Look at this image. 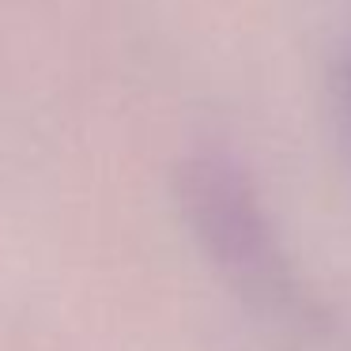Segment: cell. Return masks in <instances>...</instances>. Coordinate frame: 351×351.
I'll return each mask as SVG.
<instances>
[{
    "instance_id": "6da1fadb",
    "label": "cell",
    "mask_w": 351,
    "mask_h": 351,
    "mask_svg": "<svg viewBox=\"0 0 351 351\" xmlns=\"http://www.w3.org/2000/svg\"><path fill=\"white\" fill-rule=\"evenodd\" d=\"M178 200L223 280L257 310L298 317L306 298L283 257L250 174L227 155H193L178 167Z\"/></svg>"
},
{
    "instance_id": "7a4b0ae2",
    "label": "cell",
    "mask_w": 351,
    "mask_h": 351,
    "mask_svg": "<svg viewBox=\"0 0 351 351\" xmlns=\"http://www.w3.org/2000/svg\"><path fill=\"white\" fill-rule=\"evenodd\" d=\"M348 99H351V61H348Z\"/></svg>"
}]
</instances>
